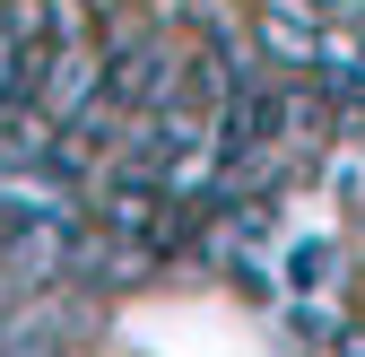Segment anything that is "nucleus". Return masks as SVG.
I'll use <instances>...</instances> for the list:
<instances>
[{"label":"nucleus","mask_w":365,"mask_h":357,"mask_svg":"<svg viewBox=\"0 0 365 357\" xmlns=\"http://www.w3.org/2000/svg\"><path fill=\"white\" fill-rule=\"evenodd\" d=\"M174 61H182V44H174L165 26L122 18V26L105 35V87H96V96H113L122 114H148L165 87H174Z\"/></svg>","instance_id":"obj_1"},{"label":"nucleus","mask_w":365,"mask_h":357,"mask_svg":"<svg viewBox=\"0 0 365 357\" xmlns=\"http://www.w3.org/2000/svg\"><path fill=\"white\" fill-rule=\"evenodd\" d=\"M313 35H322V18L304 0H261L252 9V53L269 70H313Z\"/></svg>","instance_id":"obj_2"}]
</instances>
